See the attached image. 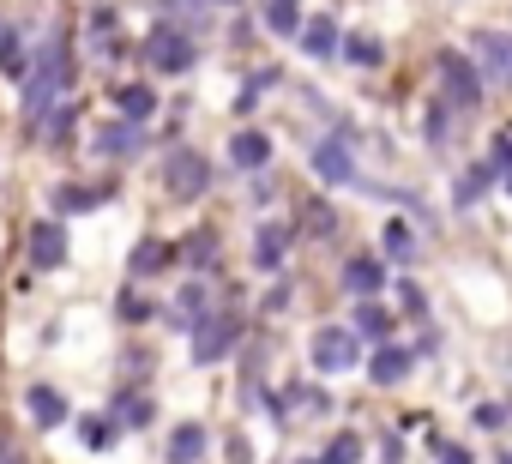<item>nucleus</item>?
Here are the masks:
<instances>
[{
  "label": "nucleus",
  "mask_w": 512,
  "mask_h": 464,
  "mask_svg": "<svg viewBox=\"0 0 512 464\" xmlns=\"http://www.w3.org/2000/svg\"><path fill=\"white\" fill-rule=\"evenodd\" d=\"M193 37L181 31V25H157L151 37H145V67L151 73H163V79H181V73H193Z\"/></svg>",
  "instance_id": "f257e3e1"
},
{
  "label": "nucleus",
  "mask_w": 512,
  "mask_h": 464,
  "mask_svg": "<svg viewBox=\"0 0 512 464\" xmlns=\"http://www.w3.org/2000/svg\"><path fill=\"white\" fill-rule=\"evenodd\" d=\"M308 350H314V368H320V374H350V368L362 362V338H356L350 326H320Z\"/></svg>",
  "instance_id": "f03ea898"
},
{
  "label": "nucleus",
  "mask_w": 512,
  "mask_h": 464,
  "mask_svg": "<svg viewBox=\"0 0 512 464\" xmlns=\"http://www.w3.org/2000/svg\"><path fill=\"white\" fill-rule=\"evenodd\" d=\"M163 187H169V199H199V193L211 187V163L181 145V151H169V163H163Z\"/></svg>",
  "instance_id": "7ed1b4c3"
},
{
  "label": "nucleus",
  "mask_w": 512,
  "mask_h": 464,
  "mask_svg": "<svg viewBox=\"0 0 512 464\" xmlns=\"http://www.w3.org/2000/svg\"><path fill=\"white\" fill-rule=\"evenodd\" d=\"M235 338H241V320H235V314H211V320L193 326V344H187V350H193L199 368H211V362H223V356L235 350Z\"/></svg>",
  "instance_id": "20e7f679"
},
{
  "label": "nucleus",
  "mask_w": 512,
  "mask_h": 464,
  "mask_svg": "<svg viewBox=\"0 0 512 464\" xmlns=\"http://www.w3.org/2000/svg\"><path fill=\"white\" fill-rule=\"evenodd\" d=\"M476 79L488 91H512V37L506 31H482L476 37Z\"/></svg>",
  "instance_id": "39448f33"
},
{
  "label": "nucleus",
  "mask_w": 512,
  "mask_h": 464,
  "mask_svg": "<svg viewBox=\"0 0 512 464\" xmlns=\"http://www.w3.org/2000/svg\"><path fill=\"white\" fill-rule=\"evenodd\" d=\"M434 73H440V85H446V103H452V109H476V103H482V79H476V67H470L464 55H452V49H446V55L434 61Z\"/></svg>",
  "instance_id": "423d86ee"
},
{
  "label": "nucleus",
  "mask_w": 512,
  "mask_h": 464,
  "mask_svg": "<svg viewBox=\"0 0 512 464\" xmlns=\"http://www.w3.org/2000/svg\"><path fill=\"white\" fill-rule=\"evenodd\" d=\"M314 175H320L326 187H344V181H356V157H350V145H344L338 133L314 145Z\"/></svg>",
  "instance_id": "0eeeda50"
},
{
  "label": "nucleus",
  "mask_w": 512,
  "mask_h": 464,
  "mask_svg": "<svg viewBox=\"0 0 512 464\" xmlns=\"http://www.w3.org/2000/svg\"><path fill=\"white\" fill-rule=\"evenodd\" d=\"M31 266H37V272H61V266H67V229H61V223L43 217V223L31 229Z\"/></svg>",
  "instance_id": "6e6552de"
},
{
  "label": "nucleus",
  "mask_w": 512,
  "mask_h": 464,
  "mask_svg": "<svg viewBox=\"0 0 512 464\" xmlns=\"http://www.w3.org/2000/svg\"><path fill=\"white\" fill-rule=\"evenodd\" d=\"M344 290H350L356 302H374V290H386V260L350 254V260H344Z\"/></svg>",
  "instance_id": "1a4fd4ad"
},
{
  "label": "nucleus",
  "mask_w": 512,
  "mask_h": 464,
  "mask_svg": "<svg viewBox=\"0 0 512 464\" xmlns=\"http://www.w3.org/2000/svg\"><path fill=\"white\" fill-rule=\"evenodd\" d=\"M410 368H416V356H410L404 344H380V350H374V362H368L374 386H404V380H410Z\"/></svg>",
  "instance_id": "9d476101"
},
{
  "label": "nucleus",
  "mask_w": 512,
  "mask_h": 464,
  "mask_svg": "<svg viewBox=\"0 0 512 464\" xmlns=\"http://www.w3.org/2000/svg\"><path fill=\"white\" fill-rule=\"evenodd\" d=\"M37 73H43V79H49V85L67 97V85H73V55H67V37H61V31L43 43V55H37Z\"/></svg>",
  "instance_id": "9b49d317"
},
{
  "label": "nucleus",
  "mask_w": 512,
  "mask_h": 464,
  "mask_svg": "<svg viewBox=\"0 0 512 464\" xmlns=\"http://www.w3.org/2000/svg\"><path fill=\"white\" fill-rule=\"evenodd\" d=\"M229 157H235V169H266V163H272V139H266L260 127H241V133L229 139Z\"/></svg>",
  "instance_id": "f8f14e48"
},
{
  "label": "nucleus",
  "mask_w": 512,
  "mask_h": 464,
  "mask_svg": "<svg viewBox=\"0 0 512 464\" xmlns=\"http://www.w3.org/2000/svg\"><path fill=\"white\" fill-rule=\"evenodd\" d=\"M25 404H31V422H37V428H61V422L73 416L61 386H31V398H25Z\"/></svg>",
  "instance_id": "ddd939ff"
},
{
  "label": "nucleus",
  "mask_w": 512,
  "mask_h": 464,
  "mask_svg": "<svg viewBox=\"0 0 512 464\" xmlns=\"http://www.w3.org/2000/svg\"><path fill=\"white\" fill-rule=\"evenodd\" d=\"M55 109H61V91L43 73H31L25 79V127H43V115H55Z\"/></svg>",
  "instance_id": "4468645a"
},
{
  "label": "nucleus",
  "mask_w": 512,
  "mask_h": 464,
  "mask_svg": "<svg viewBox=\"0 0 512 464\" xmlns=\"http://www.w3.org/2000/svg\"><path fill=\"white\" fill-rule=\"evenodd\" d=\"M290 242H296V236H290V223H266V229H260V242H253V260H260L266 272H278Z\"/></svg>",
  "instance_id": "2eb2a0df"
},
{
  "label": "nucleus",
  "mask_w": 512,
  "mask_h": 464,
  "mask_svg": "<svg viewBox=\"0 0 512 464\" xmlns=\"http://www.w3.org/2000/svg\"><path fill=\"white\" fill-rule=\"evenodd\" d=\"M91 145H97L103 157H133V145H139V127H133V121H103Z\"/></svg>",
  "instance_id": "dca6fc26"
},
{
  "label": "nucleus",
  "mask_w": 512,
  "mask_h": 464,
  "mask_svg": "<svg viewBox=\"0 0 512 464\" xmlns=\"http://www.w3.org/2000/svg\"><path fill=\"white\" fill-rule=\"evenodd\" d=\"M302 55L332 61V55H338V25H332V19H308V25H302Z\"/></svg>",
  "instance_id": "f3484780"
},
{
  "label": "nucleus",
  "mask_w": 512,
  "mask_h": 464,
  "mask_svg": "<svg viewBox=\"0 0 512 464\" xmlns=\"http://www.w3.org/2000/svg\"><path fill=\"white\" fill-rule=\"evenodd\" d=\"M109 193L103 187H79V181H67V187H55V211L61 217H79V211H97Z\"/></svg>",
  "instance_id": "a211bd4d"
},
{
  "label": "nucleus",
  "mask_w": 512,
  "mask_h": 464,
  "mask_svg": "<svg viewBox=\"0 0 512 464\" xmlns=\"http://www.w3.org/2000/svg\"><path fill=\"white\" fill-rule=\"evenodd\" d=\"M151 416H157V404H151L145 392H133V386L115 392V428H121V422H127V428H145Z\"/></svg>",
  "instance_id": "6ab92c4d"
},
{
  "label": "nucleus",
  "mask_w": 512,
  "mask_h": 464,
  "mask_svg": "<svg viewBox=\"0 0 512 464\" xmlns=\"http://www.w3.org/2000/svg\"><path fill=\"white\" fill-rule=\"evenodd\" d=\"M199 458H205V428L199 422H181L169 434V464H199Z\"/></svg>",
  "instance_id": "aec40b11"
},
{
  "label": "nucleus",
  "mask_w": 512,
  "mask_h": 464,
  "mask_svg": "<svg viewBox=\"0 0 512 464\" xmlns=\"http://www.w3.org/2000/svg\"><path fill=\"white\" fill-rule=\"evenodd\" d=\"M392 326H398V320H392V308H380V302H362V308H356V326H350V332H362V338H380V344H392Z\"/></svg>",
  "instance_id": "412c9836"
},
{
  "label": "nucleus",
  "mask_w": 512,
  "mask_h": 464,
  "mask_svg": "<svg viewBox=\"0 0 512 464\" xmlns=\"http://www.w3.org/2000/svg\"><path fill=\"white\" fill-rule=\"evenodd\" d=\"M115 434H121L115 416H79V446H85V452H109Z\"/></svg>",
  "instance_id": "4be33fe9"
},
{
  "label": "nucleus",
  "mask_w": 512,
  "mask_h": 464,
  "mask_svg": "<svg viewBox=\"0 0 512 464\" xmlns=\"http://www.w3.org/2000/svg\"><path fill=\"white\" fill-rule=\"evenodd\" d=\"M151 115H157V91H151V85H127V91H121V121L139 127V121H151Z\"/></svg>",
  "instance_id": "5701e85b"
},
{
  "label": "nucleus",
  "mask_w": 512,
  "mask_h": 464,
  "mask_svg": "<svg viewBox=\"0 0 512 464\" xmlns=\"http://www.w3.org/2000/svg\"><path fill=\"white\" fill-rule=\"evenodd\" d=\"M169 260H175V254H169V242H139V248L127 254V272H133V278H145V272H163Z\"/></svg>",
  "instance_id": "b1692460"
},
{
  "label": "nucleus",
  "mask_w": 512,
  "mask_h": 464,
  "mask_svg": "<svg viewBox=\"0 0 512 464\" xmlns=\"http://www.w3.org/2000/svg\"><path fill=\"white\" fill-rule=\"evenodd\" d=\"M380 242H386V260H392V266H410V260H416V229H410V223H386Z\"/></svg>",
  "instance_id": "393cba45"
},
{
  "label": "nucleus",
  "mask_w": 512,
  "mask_h": 464,
  "mask_svg": "<svg viewBox=\"0 0 512 464\" xmlns=\"http://www.w3.org/2000/svg\"><path fill=\"white\" fill-rule=\"evenodd\" d=\"M266 25L278 37H296L302 31V0H266Z\"/></svg>",
  "instance_id": "a878e982"
},
{
  "label": "nucleus",
  "mask_w": 512,
  "mask_h": 464,
  "mask_svg": "<svg viewBox=\"0 0 512 464\" xmlns=\"http://www.w3.org/2000/svg\"><path fill=\"white\" fill-rule=\"evenodd\" d=\"M175 314H181V320H193V326H199V320H211V290H205V284H187V290L175 296Z\"/></svg>",
  "instance_id": "bb28decb"
},
{
  "label": "nucleus",
  "mask_w": 512,
  "mask_h": 464,
  "mask_svg": "<svg viewBox=\"0 0 512 464\" xmlns=\"http://www.w3.org/2000/svg\"><path fill=\"white\" fill-rule=\"evenodd\" d=\"M320 464H362V434H350V428H338Z\"/></svg>",
  "instance_id": "cd10ccee"
},
{
  "label": "nucleus",
  "mask_w": 512,
  "mask_h": 464,
  "mask_svg": "<svg viewBox=\"0 0 512 464\" xmlns=\"http://www.w3.org/2000/svg\"><path fill=\"white\" fill-rule=\"evenodd\" d=\"M344 55H350L356 67H380V61H386V49H380V43H374L368 31H356V37H344Z\"/></svg>",
  "instance_id": "c85d7f7f"
},
{
  "label": "nucleus",
  "mask_w": 512,
  "mask_h": 464,
  "mask_svg": "<svg viewBox=\"0 0 512 464\" xmlns=\"http://www.w3.org/2000/svg\"><path fill=\"white\" fill-rule=\"evenodd\" d=\"M266 85H278V67H260V73H253V79L241 85V97H235V115H247L253 103H260V91H266Z\"/></svg>",
  "instance_id": "c756f323"
},
{
  "label": "nucleus",
  "mask_w": 512,
  "mask_h": 464,
  "mask_svg": "<svg viewBox=\"0 0 512 464\" xmlns=\"http://www.w3.org/2000/svg\"><path fill=\"white\" fill-rule=\"evenodd\" d=\"M0 73H25V49H19L13 25H0Z\"/></svg>",
  "instance_id": "7c9ffc66"
},
{
  "label": "nucleus",
  "mask_w": 512,
  "mask_h": 464,
  "mask_svg": "<svg viewBox=\"0 0 512 464\" xmlns=\"http://www.w3.org/2000/svg\"><path fill=\"white\" fill-rule=\"evenodd\" d=\"M49 145H55V151L73 145V103H61V109L49 115Z\"/></svg>",
  "instance_id": "2f4dec72"
},
{
  "label": "nucleus",
  "mask_w": 512,
  "mask_h": 464,
  "mask_svg": "<svg viewBox=\"0 0 512 464\" xmlns=\"http://www.w3.org/2000/svg\"><path fill=\"white\" fill-rule=\"evenodd\" d=\"M392 290H398V308H404L410 320H422V314H428V296H422V284H410V278H404V284H392Z\"/></svg>",
  "instance_id": "473e14b6"
},
{
  "label": "nucleus",
  "mask_w": 512,
  "mask_h": 464,
  "mask_svg": "<svg viewBox=\"0 0 512 464\" xmlns=\"http://www.w3.org/2000/svg\"><path fill=\"white\" fill-rule=\"evenodd\" d=\"M187 260H193V266H211V260H217V236H211V229L187 236Z\"/></svg>",
  "instance_id": "72a5a7b5"
},
{
  "label": "nucleus",
  "mask_w": 512,
  "mask_h": 464,
  "mask_svg": "<svg viewBox=\"0 0 512 464\" xmlns=\"http://www.w3.org/2000/svg\"><path fill=\"white\" fill-rule=\"evenodd\" d=\"M446 127H452V115L434 103V109H428V145H440V139H446Z\"/></svg>",
  "instance_id": "f704fd0d"
},
{
  "label": "nucleus",
  "mask_w": 512,
  "mask_h": 464,
  "mask_svg": "<svg viewBox=\"0 0 512 464\" xmlns=\"http://www.w3.org/2000/svg\"><path fill=\"white\" fill-rule=\"evenodd\" d=\"M121 320H151V302H139V296L127 290V296H121Z\"/></svg>",
  "instance_id": "c9c22d12"
},
{
  "label": "nucleus",
  "mask_w": 512,
  "mask_h": 464,
  "mask_svg": "<svg viewBox=\"0 0 512 464\" xmlns=\"http://www.w3.org/2000/svg\"><path fill=\"white\" fill-rule=\"evenodd\" d=\"M229 464H253V440H247V434L229 440Z\"/></svg>",
  "instance_id": "e433bc0d"
},
{
  "label": "nucleus",
  "mask_w": 512,
  "mask_h": 464,
  "mask_svg": "<svg viewBox=\"0 0 512 464\" xmlns=\"http://www.w3.org/2000/svg\"><path fill=\"white\" fill-rule=\"evenodd\" d=\"M380 464H404V440H398V434L380 440Z\"/></svg>",
  "instance_id": "4c0bfd02"
},
{
  "label": "nucleus",
  "mask_w": 512,
  "mask_h": 464,
  "mask_svg": "<svg viewBox=\"0 0 512 464\" xmlns=\"http://www.w3.org/2000/svg\"><path fill=\"white\" fill-rule=\"evenodd\" d=\"M290 308V284H272V296H266V314H284Z\"/></svg>",
  "instance_id": "58836bf2"
},
{
  "label": "nucleus",
  "mask_w": 512,
  "mask_h": 464,
  "mask_svg": "<svg viewBox=\"0 0 512 464\" xmlns=\"http://www.w3.org/2000/svg\"><path fill=\"white\" fill-rule=\"evenodd\" d=\"M308 229H320V236H332V211H326V205H314V211H308Z\"/></svg>",
  "instance_id": "ea45409f"
},
{
  "label": "nucleus",
  "mask_w": 512,
  "mask_h": 464,
  "mask_svg": "<svg viewBox=\"0 0 512 464\" xmlns=\"http://www.w3.org/2000/svg\"><path fill=\"white\" fill-rule=\"evenodd\" d=\"M434 458H440V464H476V458H470V452H464V446H440V452H434Z\"/></svg>",
  "instance_id": "a19ab883"
},
{
  "label": "nucleus",
  "mask_w": 512,
  "mask_h": 464,
  "mask_svg": "<svg viewBox=\"0 0 512 464\" xmlns=\"http://www.w3.org/2000/svg\"><path fill=\"white\" fill-rule=\"evenodd\" d=\"M0 464H25V458H19V452H0Z\"/></svg>",
  "instance_id": "79ce46f5"
},
{
  "label": "nucleus",
  "mask_w": 512,
  "mask_h": 464,
  "mask_svg": "<svg viewBox=\"0 0 512 464\" xmlns=\"http://www.w3.org/2000/svg\"><path fill=\"white\" fill-rule=\"evenodd\" d=\"M211 7H235V0H211Z\"/></svg>",
  "instance_id": "37998d69"
},
{
  "label": "nucleus",
  "mask_w": 512,
  "mask_h": 464,
  "mask_svg": "<svg viewBox=\"0 0 512 464\" xmlns=\"http://www.w3.org/2000/svg\"><path fill=\"white\" fill-rule=\"evenodd\" d=\"M302 464H314V458H302Z\"/></svg>",
  "instance_id": "c03bdc74"
},
{
  "label": "nucleus",
  "mask_w": 512,
  "mask_h": 464,
  "mask_svg": "<svg viewBox=\"0 0 512 464\" xmlns=\"http://www.w3.org/2000/svg\"><path fill=\"white\" fill-rule=\"evenodd\" d=\"M506 464H512V458H506Z\"/></svg>",
  "instance_id": "a18cd8bd"
}]
</instances>
